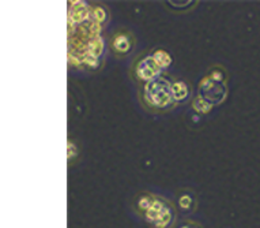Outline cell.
<instances>
[{
  "mask_svg": "<svg viewBox=\"0 0 260 228\" xmlns=\"http://www.w3.org/2000/svg\"><path fill=\"white\" fill-rule=\"evenodd\" d=\"M109 47L117 58H125L133 52L135 47V39L133 33H129L128 31H119L111 37Z\"/></svg>",
  "mask_w": 260,
  "mask_h": 228,
  "instance_id": "obj_2",
  "label": "cell"
},
{
  "mask_svg": "<svg viewBox=\"0 0 260 228\" xmlns=\"http://www.w3.org/2000/svg\"><path fill=\"white\" fill-rule=\"evenodd\" d=\"M183 228H195V227H183Z\"/></svg>",
  "mask_w": 260,
  "mask_h": 228,
  "instance_id": "obj_6",
  "label": "cell"
},
{
  "mask_svg": "<svg viewBox=\"0 0 260 228\" xmlns=\"http://www.w3.org/2000/svg\"><path fill=\"white\" fill-rule=\"evenodd\" d=\"M175 97L171 83L165 78L158 77L150 82L145 91V103L153 111H164L173 104Z\"/></svg>",
  "mask_w": 260,
  "mask_h": 228,
  "instance_id": "obj_1",
  "label": "cell"
},
{
  "mask_svg": "<svg viewBox=\"0 0 260 228\" xmlns=\"http://www.w3.org/2000/svg\"><path fill=\"white\" fill-rule=\"evenodd\" d=\"M191 203V198L187 197V195H184V197L180 198V204L184 205V208H188V204Z\"/></svg>",
  "mask_w": 260,
  "mask_h": 228,
  "instance_id": "obj_5",
  "label": "cell"
},
{
  "mask_svg": "<svg viewBox=\"0 0 260 228\" xmlns=\"http://www.w3.org/2000/svg\"><path fill=\"white\" fill-rule=\"evenodd\" d=\"M138 66L141 67H145V69H138V73H139V77L141 78H151L157 74V66L154 63V61H151V58H146L142 62L138 63Z\"/></svg>",
  "mask_w": 260,
  "mask_h": 228,
  "instance_id": "obj_3",
  "label": "cell"
},
{
  "mask_svg": "<svg viewBox=\"0 0 260 228\" xmlns=\"http://www.w3.org/2000/svg\"><path fill=\"white\" fill-rule=\"evenodd\" d=\"M172 92L176 101H181L183 99H187V96L189 95V88L185 82L177 81L172 85Z\"/></svg>",
  "mask_w": 260,
  "mask_h": 228,
  "instance_id": "obj_4",
  "label": "cell"
}]
</instances>
